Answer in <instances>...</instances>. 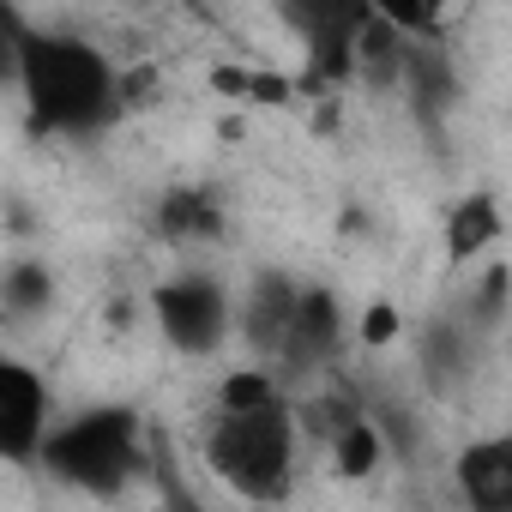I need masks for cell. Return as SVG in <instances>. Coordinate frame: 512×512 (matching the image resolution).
<instances>
[{"label":"cell","instance_id":"6da1fadb","mask_svg":"<svg viewBox=\"0 0 512 512\" xmlns=\"http://www.w3.org/2000/svg\"><path fill=\"white\" fill-rule=\"evenodd\" d=\"M13 79H19L25 115L49 139L109 133L133 103L127 73L97 43H85L73 31H49V25H19L13 31Z\"/></svg>","mask_w":512,"mask_h":512},{"label":"cell","instance_id":"7a4b0ae2","mask_svg":"<svg viewBox=\"0 0 512 512\" xmlns=\"http://www.w3.org/2000/svg\"><path fill=\"white\" fill-rule=\"evenodd\" d=\"M302 422L290 398L266 404H217L205 422V470L241 500H284L296 488Z\"/></svg>","mask_w":512,"mask_h":512},{"label":"cell","instance_id":"3957f363","mask_svg":"<svg viewBox=\"0 0 512 512\" xmlns=\"http://www.w3.org/2000/svg\"><path fill=\"white\" fill-rule=\"evenodd\" d=\"M37 464L79 488V494H127L145 470H151V446H145V422L133 404H91L79 416H61L37 452Z\"/></svg>","mask_w":512,"mask_h":512},{"label":"cell","instance_id":"277c9868","mask_svg":"<svg viewBox=\"0 0 512 512\" xmlns=\"http://www.w3.org/2000/svg\"><path fill=\"white\" fill-rule=\"evenodd\" d=\"M284 31L302 43V67L314 85H338V79H356V55H362V37L368 25L380 19L368 0H272Z\"/></svg>","mask_w":512,"mask_h":512},{"label":"cell","instance_id":"5b68a950","mask_svg":"<svg viewBox=\"0 0 512 512\" xmlns=\"http://www.w3.org/2000/svg\"><path fill=\"white\" fill-rule=\"evenodd\" d=\"M151 320L175 356H217L235 332V302L211 272H175L151 290Z\"/></svg>","mask_w":512,"mask_h":512},{"label":"cell","instance_id":"8992f818","mask_svg":"<svg viewBox=\"0 0 512 512\" xmlns=\"http://www.w3.org/2000/svg\"><path fill=\"white\" fill-rule=\"evenodd\" d=\"M49 428H55L49 380L31 362L7 356V362H0V458H7V464H37Z\"/></svg>","mask_w":512,"mask_h":512},{"label":"cell","instance_id":"52a82bcc","mask_svg":"<svg viewBox=\"0 0 512 512\" xmlns=\"http://www.w3.org/2000/svg\"><path fill=\"white\" fill-rule=\"evenodd\" d=\"M344 296L326 290V284H302V302H296V320H290V338H284V356L272 362L284 380H302V374H320L338 362L344 350Z\"/></svg>","mask_w":512,"mask_h":512},{"label":"cell","instance_id":"ba28073f","mask_svg":"<svg viewBox=\"0 0 512 512\" xmlns=\"http://www.w3.org/2000/svg\"><path fill=\"white\" fill-rule=\"evenodd\" d=\"M296 302H302V284H296L290 272H260V278L247 284L241 314H235V332H241V344L260 356V362H278V356H284Z\"/></svg>","mask_w":512,"mask_h":512},{"label":"cell","instance_id":"9c48e42d","mask_svg":"<svg viewBox=\"0 0 512 512\" xmlns=\"http://www.w3.org/2000/svg\"><path fill=\"white\" fill-rule=\"evenodd\" d=\"M151 223H157V235H163V241L199 247V241H223V229H229V211H223L217 187L181 181V187H169V193L151 205Z\"/></svg>","mask_w":512,"mask_h":512},{"label":"cell","instance_id":"30bf717a","mask_svg":"<svg viewBox=\"0 0 512 512\" xmlns=\"http://www.w3.org/2000/svg\"><path fill=\"white\" fill-rule=\"evenodd\" d=\"M458 476V494L482 512H512V434H488V440H470L452 464Z\"/></svg>","mask_w":512,"mask_h":512},{"label":"cell","instance_id":"8fae6325","mask_svg":"<svg viewBox=\"0 0 512 512\" xmlns=\"http://www.w3.org/2000/svg\"><path fill=\"white\" fill-rule=\"evenodd\" d=\"M500 235H506L500 199H494V193H464V199L446 211V266H452V272H464V266L488 260Z\"/></svg>","mask_w":512,"mask_h":512},{"label":"cell","instance_id":"7c38bea8","mask_svg":"<svg viewBox=\"0 0 512 512\" xmlns=\"http://www.w3.org/2000/svg\"><path fill=\"white\" fill-rule=\"evenodd\" d=\"M476 320L464 314V320H428V332H422V380L434 386V392H458L464 380H470V368H476Z\"/></svg>","mask_w":512,"mask_h":512},{"label":"cell","instance_id":"4fadbf2b","mask_svg":"<svg viewBox=\"0 0 512 512\" xmlns=\"http://www.w3.org/2000/svg\"><path fill=\"white\" fill-rule=\"evenodd\" d=\"M386 434H380V422L362 410V416H350L338 434H332V464H338V476H350V482H362V476H374V464H386Z\"/></svg>","mask_w":512,"mask_h":512},{"label":"cell","instance_id":"5bb4252c","mask_svg":"<svg viewBox=\"0 0 512 512\" xmlns=\"http://www.w3.org/2000/svg\"><path fill=\"white\" fill-rule=\"evenodd\" d=\"M0 308H7L13 320L49 314V308H55V278H49V266H37V260L7 266V278H0Z\"/></svg>","mask_w":512,"mask_h":512},{"label":"cell","instance_id":"9a60e30c","mask_svg":"<svg viewBox=\"0 0 512 512\" xmlns=\"http://www.w3.org/2000/svg\"><path fill=\"white\" fill-rule=\"evenodd\" d=\"M368 7H374L380 19H392L398 31H410V37H434L446 0H368Z\"/></svg>","mask_w":512,"mask_h":512},{"label":"cell","instance_id":"2e32d148","mask_svg":"<svg viewBox=\"0 0 512 512\" xmlns=\"http://www.w3.org/2000/svg\"><path fill=\"white\" fill-rule=\"evenodd\" d=\"M362 332H368V338H392V332H398V314H392V308H374Z\"/></svg>","mask_w":512,"mask_h":512},{"label":"cell","instance_id":"e0dca14e","mask_svg":"<svg viewBox=\"0 0 512 512\" xmlns=\"http://www.w3.org/2000/svg\"><path fill=\"white\" fill-rule=\"evenodd\" d=\"M169 7H205V0H169Z\"/></svg>","mask_w":512,"mask_h":512}]
</instances>
